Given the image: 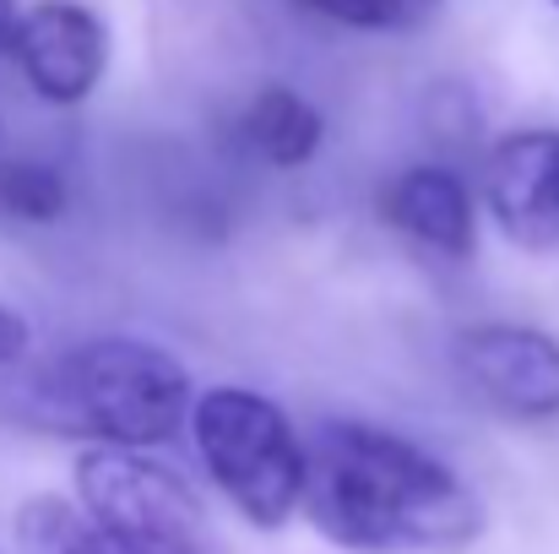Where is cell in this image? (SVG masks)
<instances>
[{
  "label": "cell",
  "instance_id": "6",
  "mask_svg": "<svg viewBox=\"0 0 559 554\" xmlns=\"http://www.w3.org/2000/svg\"><path fill=\"white\" fill-rule=\"evenodd\" d=\"M11 60L22 66L27 87L44 104L71 109V104L93 98L109 71V27L82 0H38L22 11Z\"/></svg>",
  "mask_w": 559,
  "mask_h": 554
},
{
  "label": "cell",
  "instance_id": "10",
  "mask_svg": "<svg viewBox=\"0 0 559 554\" xmlns=\"http://www.w3.org/2000/svg\"><path fill=\"white\" fill-rule=\"evenodd\" d=\"M239 137L272 169H305L321 153V142H326V120H321V109L305 93H294V87H261L245 104V115H239Z\"/></svg>",
  "mask_w": 559,
  "mask_h": 554
},
{
  "label": "cell",
  "instance_id": "14",
  "mask_svg": "<svg viewBox=\"0 0 559 554\" xmlns=\"http://www.w3.org/2000/svg\"><path fill=\"white\" fill-rule=\"evenodd\" d=\"M16 27H22V5H16V0H0V55H11Z\"/></svg>",
  "mask_w": 559,
  "mask_h": 554
},
{
  "label": "cell",
  "instance_id": "15",
  "mask_svg": "<svg viewBox=\"0 0 559 554\" xmlns=\"http://www.w3.org/2000/svg\"><path fill=\"white\" fill-rule=\"evenodd\" d=\"M555 5H559V0H555Z\"/></svg>",
  "mask_w": 559,
  "mask_h": 554
},
{
  "label": "cell",
  "instance_id": "4",
  "mask_svg": "<svg viewBox=\"0 0 559 554\" xmlns=\"http://www.w3.org/2000/svg\"><path fill=\"white\" fill-rule=\"evenodd\" d=\"M76 506L93 522L109 528H142V533H175V539H212L206 506L186 479L147 457L120 446H87L76 457Z\"/></svg>",
  "mask_w": 559,
  "mask_h": 554
},
{
  "label": "cell",
  "instance_id": "3",
  "mask_svg": "<svg viewBox=\"0 0 559 554\" xmlns=\"http://www.w3.org/2000/svg\"><path fill=\"white\" fill-rule=\"evenodd\" d=\"M190 446L223 500L250 522L277 533L294 511H305L310 479V440H299L294 419L250 391V386H212L195 397Z\"/></svg>",
  "mask_w": 559,
  "mask_h": 554
},
{
  "label": "cell",
  "instance_id": "2",
  "mask_svg": "<svg viewBox=\"0 0 559 554\" xmlns=\"http://www.w3.org/2000/svg\"><path fill=\"white\" fill-rule=\"evenodd\" d=\"M195 397L201 391L190 369L142 338H87L55 359L44 386L49 419L60 429L120 451H153L190 429Z\"/></svg>",
  "mask_w": 559,
  "mask_h": 554
},
{
  "label": "cell",
  "instance_id": "13",
  "mask_svg": "<svg viewBox=\"0 0 559 554\" xmlns=\"http://www.w3.org/2000/svg\"><path fill=\"white\" fill-rule=\"evenodd\" d=\"M27 343H33L27 321H22L16 310H5V305H0V369H5V365H16V359L27 354Z\"/></svg>",
  "mask_w": 559,
  "mask_h": 554
},
{
  "label": "cell",
  "instance_id": "7",
  "mask_svg": "<svg viewBox=\"0 0 559 554\" xmlns=\"http://www.w3.org/2000/svg\"><path fill=\"white\" fill-rule=\"evenodd\" d=\"M484 201L516 250H559V126L506 131L484 158Z\"/></svg>",
  "mask_w": 559,
  "mask_h": 554
},
{
  "label": "cell",
  "instance_id": "8",
  "mask_svg": "<svg viewBox=\"0 0 559 554\" xmlns=\"http://www.w3.org/2000/svg\"><path fill=\"white\" fill-rule=\"evenodd\" d=\"M380 217H385L402 239H413V245H424V250H435V256H445V261H467V256L478 250V207H473V190L462 185L456 169H445V164L402 169L396 180L380 190Z\"/></svg>",
  "mask_w": 559,
  "mask_h": 554
},
{
  "label": "cell",
  "instance_id": "5",
  "mask_svg": "<svg viewBox=\"0 0 559 554\" xmlns=\"http://www.w3.org/2000/svg\"><path fill=\"white\" fill-rule=\"evenodd\" d=\"M451 365L484 408L506 419H522V424L559 419V338H549L544 327L478 321L456 332Z\"/></svg>",
  "mask_w": 559,
  "mask_h": 554
},
{
  "label": "cell",
  "instance_id": "1",
  "mask_svg": "<svg viewBox=\"0 0 559 554\" xmlns=\"http://www.w3.org/2000/svg\"><path fill=\"white\" fill-rule=\"evenodd\" d=\"M305 522L348 554H467L489 511L418 440L365 419H326L310 435Z\"/></svg>",
  "mask_w": 559,
  "mask_h": 554
},
{
  "label": "cell",
  "instance_id": "12",
  "mask_svg": "<svg viewBox=\"0 0 559 554\" xmlns=\"http://www.w3.org/2000/svg\"><path fill=\"white\" fill-rule=\"evenodd\" d=\"M288 5L337 27H359V33H391L413 22V0H288Z\"/></svg>",
  "mask_w": 559,
  "mask_h": 554
},
{
  "label": "cell",
  "instance_id": "9",
  "mask_svg": "<svg viewBox=\"0 0 559 554\" xmlns=\"http://www.w3.org/2000/svg\"><path fill=\"white\" fill-rule=\"evenodd\" d=\"M16 528L33 554H217L212 539H175V533L93 522L76 500H55V495H33Z\"/></svg>",
  "mask_w": 559,
  "mask_h": 554
},
{
  "label": "cell",
  "instance_id": "11",
  "mask_svg": "<svg viewBox=\"0 0 559 554\" xmlns=\"http://www.w3.org/2000/svg\"><path fill=\"white\" fill-rule=\"evenodd\" d=\"M66 207H71V185L55 164H38V158L0 164V212L22 223H60Z\"/></svg>",
  "mask_w": 559,
  "mask_h": 554
}]
</instances>
